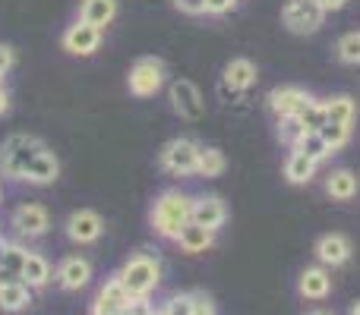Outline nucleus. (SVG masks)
<instances>
[{"instance_id": "obj_1", "label": "nucleus", "mask_w": 360, "mask_h": 315, "mask_svg": "<svg viewBox=\"0 0 360 315\" xmlns=\"http://www.w3.org/2000/svg\"><path fill=\"white\" fill-rule=\"evenodd\" d=\"M190 211H193V196H186L180 189H165L152 202V211H149L152 230L158 236H165V240H177L180 230L190 224Z\"/></svg>"}, {"instance_id": "obj_2", "label": "nucleus", "mask_w": 360, "mask_h": 315, "mask_svg": "<svg viewBox=\"0 0 360 315\" xmlns=\"http://www.w3.org/2000/svg\"><path fill=\"white\" fill-rule=\"evenodd\" d=\"M117 278H120V284L127 287V293H130L133 300H146L158 287V281H162V265H158V259H152V255L136 253L124 262V268L117 272Z\"/></svg>"}, {"instance_id": "obj_3", "label": "nucleus", "mask_w": 360, "mask_h": 315, "mask_svg": "<svg viewBox=\"0 0 360 315\" xmlns=\"http://www.w3.org/2000/svg\"><path fill=\"white\" fill-rule=\"evenodd\" d=\"M44 149V142L38 136H29V133H13V136L4 139L0 145V173L10 180H22L25 167L32 164V158Z\"/></svg>"}, {"instance_id": "obj_4", "label": "nucleus", "mask_w": 360, "mask_h": 315, "mask_svg": "<svg viewBox=\"0 0 360 315\" xmlns=\"http://www.w3.org/2000/svg\"><path fill=\"white\" fill-rule=\"evenodd\" d=\"M199 152L202 145L190 136H177L171 142H165V149L158 152V164L162 170H168L171 177H196L199 167Z\"/></svg>"}, {"instance_id": "obj_5", "label": "nucleus", "mask_w": 360, "mask_h": 315, "mask_svg": "<svg viewBox=\"0 0 360 315\" xmlns=\"http://www.w3.org/2000/svg\"><path fill=\"white\" fill-rule=\"evenodd\" d=\"M165 76H168L165 60H158V57H139L130 67L127 88H130V95H136V98H155L165 88Z\"/></svg>"}, {"instance_id": "obj_6", "label": "nucleus", "mask_w": 360, "mask_h": 315, "mask_svg": "<svg viewBox=\"0 0 360 315\" xmlns=\"http://www.w3.org/2000/svg\"><path fill=\"white\" fill-rule=\"evenodd\" d=\"M281 22L294 35H313L323 29L326 10L319 6V0H285L281 6Z\"/></svg>"}, {"instance_id": "obj_7", "label": "nucleus", "mask_w": 360, "mask_h": 315, "mask_svg": "<svg viewBox=\"0 0 360 315\" xmlns=\"http://www.w3.org/2000/svg\"><path fill=\"white\" fill-rule=\"evenodd\" d=\"M101 41H105V29H95V25L86 22V19H73L60 35L63 51L73 57H92L95 51L101 48Z\"/></svg>"}, {"instance_id": "obj_8", "label": "nucleus", "mask_w": 360, "mask_h": 315, "mask_svg": "<svg viewBox=\"0 0 360 315\" xmlns=\"http://www.w3.org/2000/svg\"><path fill=\"white\" fill-rule=\"evenodd\" d=\"M168 105L180 120H199L205 114L202 92L193 86L190 79H174L168 86Z\"/></svg>"}, {"instance_id": "obj_9", "label": "nucleus", "mask_w": 360, "mask_h": 315, "mask_svg": "<svg viewBox=\"0 0 360 315\" xmlns=\"http://www.w3.org/2000/svg\"><path fill=\"white\" fill-rule=\"evenodd\" d=\"M310 101V92L304 86H275L272 92L266 95V107L275 120H285V117H294L300 107Z\"/></svg>"}, {"instance_id": "obj_10", "label": "nucleus", "mask_w": 360, "mask_h": 315, "mask_svg": "<svg viewBox=\"0 0 360 315\" xmlns=\"http://www.w3.org/2000/svg\"><path fill=\"white\" fill-rule=\"evenodd\" d=\"M101 234H105V217L95 208H76L67 217V236L73 243H79V246L101 240Z\"/></svg>"}, {"instance_id": "obj_11", "label": "nucleus", "mask_w": 360, "mask_h": 315, "mask_svg": "<svg viewBox=\"0 0 360 315\" xmlns=\"http://www.w3.org/2000/svg\"><path fill=\"white\" fill-rule=\"evenodd\" d=\"M13 227H16L19 236H29V240H35V236H44L51 227V215L44 205L38 202H25L19 205L16 211H13Z\"/></svg>"}, {"instance_id": "obj_12", "label": "nucleus", "mask_w": 360, "mask_h": 315, "mask_svg": "<svg viewBox=\"0 0 360 315\" xmlns=\"http://www.w3.org/2000/svg\"><path fill=\"white\" fill-rule=\"evenodd\" d=\"M190 221L218 234V230L224 227V221H228V205H224L221 196H196V199H193Z\"/></svg>"}, {"instance_id": "obj_13", "label": "nucleus", "mask_w": 360, "mask_h": 315, "mask_svg": "<svg viewBox=\"0 0 360 315\" xmlns=\"http://www.w3.org/2000/svg\"><path fill=\"white\" fill-rule=\"evenodd\" d=\"M259 82V69H256L253 60H247V57H234V60L224 63L221 69V88L224 92H250V88Z\"/></svg>"}, {"instance_id": "obj_14", "label": "nucleus", "mask_w": 360, "mask_h": 315, "mask_svg": "<svg viewBox=\"0 0 360 315\" xmlns=\"http://www.w3.org/2000/svg\"><path fill=\"white\" fill-rule=\"evenodd\" d=\"M130 303H133V297L127 293V287L120 284L117 274H114V278L98 290V297H95L92 315H120Z\"/></svg>"}, {"instance_id": "obj_15", "label": "nucleus", "mask_w": 360, "mask_h": 315, "mask_svg": "<svg viewBox=\"0 0 360 315\" xmlns=\"http://www.w3.org/2000/svg\"><path fill=\"white\" fill-rule=\"evenodd\" d=\"M316 259H319V265H326V268H338V265H348V259H351V240L345 234H326V236H319L316 240Z\"/></svg>"}, {"instance_id": "obj_16", "label": "nucleus", "mask_w": 360, "mask_h": 315, "mask_svg": "<svg viewBox=\"0 0 360 315\" xmlns=\"http://www.w3.org/2000/svg\"><path fill=\"white\" fill-rule=\"evenodd\" d=\"M57 177H60V161H57L54 152H51L48 145H44V149L38 152L35 158H32V164L25 167L22 183H32V186H51Z\"/></svg>"}, {"instance_id": "obj_17", "label": "nucleus", "mask_w": 360, "mask_h": 315, "mask_svg": "<svg viewBox=\"0 0 360 315\" xmlns=\"http://www.w3.org/2000/svg\"><path fill=\"white\" fill-rule=\"evenodd\" d=\"M326 196L332 199V202H351V199H357L360 192V177L351 167H335V170L326 173Z\"/></svg>"}, {"instance_id": "obj_18", "label": "nucleus", "mask_w": 360, "mask_h": 315, "mask_svg": "<svg viewBox=\"0 0 360 315\" xmlns=\"http://www.w3.org/2000/svg\"><path fill=\"white\" fill-rule=\"evenodd\" d=\"M57 281H60L63 290H82L92 281V262L82 259V255H70L57 268Z\"/></svg>"}, {"instance_id": "obj_19", "label": "nucleus", "mask_w": 360, "mask_h": 315, "mask_svg": "<svg viewBox=\"0 0 360 315\" xmlns=\"http://www.w3.org/2000/svg\"><path fill=\"white\" fill-rule=\"evenodd\" d=\"M297 290L304 300H326L332 293V274L326 272V265H313L300 272Z\"/></svg>"}, {"instance_id": "obj_20", "label": "nucleus", "mask_w": 360, "mask_h": 315, "mask_svg": "<svg viewBox=\"0 0 360 315\" xmlns=\"http://www.w3.org/2000/svg\"><path fill=\"white\" fill-rule=\"evenodd\" d=\"M319 173V161H313L310 155H304L300 149H291L285 158V180L291 186H307L313 183V177Z\"/></svg>"}, {"instance_id": "obj_21", "label": "nucleus", "mask_w": 360, "mask_h": 315, "mask_svg": "<svg viewBox=\"0 0 360 315\" xmlns=\"http://www.w3.org/2000/svg\"><path fill=\"white\" fill-rule=\"evenodd\" d=\"M79 19L95 29H108L117 19V0H79Z\"/></svg>"}, {"instance_id": "obj_22", "label": "nucleus", "mask_w": 360, "mask_h": 315, "mask_svg": "<svg viewBox=\"0 0 360 315\" xmlns=\"http://www.w3.org/2000/svg\"><path fill=\"white\" fill-rule=\"evenodd\" d=\"M25 306H32V287L22 281H0V309L22 312Z\"/></svg>"}, {"instance_id": "obj_23", "label": "nucleus", "mask_w": 360, "mask_h": 315, "mask_svg": "<svg viewBox=\"0 0 360 315\" xmlns=\"http://www.w3.org/2000/svg\"><path fill=\"white\" fill-rule=\"evenodd\" d=\"M177 246L184 249V253H190V255H196V253H205V249H212V243H215V230H209V227H199V224H186L184 230H180V236H177Z\"/></svg>"}, {"instance_id": "obj_24", "label": "nucleus", "mask_w": 360, "mask_h": 315, "mask_svg": "<svg viewBox=\"0 0 360 315\" xmlns=\"http://www.w3.org/2000/svg\"><path fill=\"white\" fill-rule=\"evenodd\" d=\"M19 281H22V284H29L32 290H41V287H48V281H51V262L44 259L41 253H29V255H25V265H22V274H19Z\"/></svg>"}, {"instance_id": "obj_25", "label": "nucleus", "mask_w": 360, "mask_h": 315, "mask_svg": "<svg viewBox=\"0 0 360 315\" xmlns=\"http://www.w3.org/2000/svg\"><path fill=\"white\" fill-rule=\"evenodd\" d=\"M294 117L300 120V126H304L307 133H319L326 123H329V114H326V98H316V95H310V101H307V105L300 107Z\"/></svg>"}, {"instance_id": "obj_26", "label": "nucleus", "mask_w": 360, "mask_h": 315, "mask_svg": "<svg viewBox=\"0 0 360 315\" xmlns=\"http://www.w3.org/2000/svg\"><path fill=\"white\" fill-rule=\"evenodd\" d=\"M326 114H329L332 123L354 126V120H357V98H351V95H332V98H326Z\"/></svg>"}, {"instance_id": "obj_27", "label": "nucleus", "mask_w": 360, "mask_h": 315, "mask_svg": "<svg viewBox=\"0 0 360 315\" xmlns=\"http://www.w3.org/2000/svg\"><path fill=\"white\" fill-rule=\"evenodd\" d=\"M228 170V158H224L221 149L215 145H202L199 152V167H196V177H205V180H215Z\"/></svg>"}, {"instance_id": "obj_28", "label": "nucleus", "mask_w": 360, "mask_h": 315, "mask_svg": "<svg viewBox=\"0 0 360 315\" xmlns=\"http://www.w3.org/2000/svg\"><path fill=\"white\" fill-rule=\"evenodd\" d=\"M335 57L345 67H360V29L357 32H345L335 41Z\"/></svg>"}, {"instance_id": "obj_29", "label": "nucleus", "mask_w": 360, "mask_h": 315, "mask_svg": "<svg viewBox=\"0 0 360 315\" xmlns=\"http://www.w3.org/2000/svg\"><path fill=\"white\" fill-rule=\"evenodd\" d=\"M25 255H29V249H22L19 243H6L4 246V268H0V274H6V281L19 278V274H22V265H25Z\"/></svg>"}, {"instance_id": "obj_30", "label": "nucleus", "mask_w": 360, "mask_h": 315, "mask_svg": "<svg viewBox=\"0 0 360 315\" xmlns=\"http://www.w3.org/2000/svg\"><path fill=\"white\" fill-rule=\"evenodd\" d=\"M304 126H300L297 117H285V120H275V136L285 149H297V142L304 139Z\"/></svg>"}, {"instance_id": "obj_31", "label": "nucleus", "mask_w": 360, "mask_h": 315, "mask_svg": "<svg viewBox=\"0 0 360 315\" xmlns=\"http://www.w3.org/2000/svg\"><path fill=\"white\" fill-rule=\"evenodd\" d=\"M319 133H323L326 145H329V149H332V155H338V152H342L345 145L351 142V136H354V126L332 123V120H329V123H326V126H323V130H319Z\"/></svg>"}, {"instance_id": "obj_32", "label": "nucleus", "mask_w": 360, "mask_h": 315, "mask_svg": "<svg viewBox=\"0 0 360 315\" xmlns=\"http://www.w3.org/2000/svg\"><path fill=\"white\" fill-rule=\"evenodd\" d=\"M297 149L304 152V155H310L313 161H329L332 158V149L326 145V139H323V133H304V139L297 142Z\"/></svg>"}, {"instance_id": "obj_33", "label": "nucleus", "mask_w": 360, "mask_h": 315, "mask_svg": "<svg viewBox=\"0 0 360 315\" xmlns=\"http://www.w3.org/2000/svg\"><path fill=\"white\" fill-rule=\"evenodd\" d=\"M162 315H193V293H177L165 303Z\"/></svg>"}, {"instance_id": "obj_34", "label": "nucleus", "mask_w": 360, "mask_h": 315, "mask_svg": "<svg viewBox=\"0 0 360 315\" xmlns=\"http://www.w3.org/2000/svg\"><path fill=\"white\" fill-rule=\"evenodd\" d=\"M174 6L186 16H205V0H174Z\"/></svg>"}, {"instance_id": "obj_35", "label": "nucleus", "mask_w": 360, "mask_h": 315, "mask_svg": "<svg viewBox=\"0 0 360 315\" xmlns=\"http://www.w3.org/2000/svg\"><path fill=\"white\" fill-rule=\"evenodd\" d=\"M237 6V0H205V13L209 16H224V13H231Z\"/></svg>"}, {"instance_id": "obj_36", "label": "nucleus", "mask_w": 360, "mask_h": 315, "mask_svg": "<svg viewBox=\"0 0 360 315\" xmlns=\"http://www.w3.org/2000/svg\"><path fill=\"white\" fill-rule=\"evenodd\" d=\"M193 315H215V306H212V300L202 297V293H193Z\"/></svg>"}, {"instance_id": "obj_37", "label": "nucleus", "mask_w": 360, "mask_h": 315, "mask_svg": "<svg viewBox=\"0 0 360 315\" xmlns=\"http://www.w3.org/2000/svg\"><path fill=\"white\" fill-rule=\"evenodd\" d=\"M13 63H16V54H13V48H10V44H0V76L10 73Z\"/></svg>"}, {"instance_id": "obj_38", "label": "nucleus", "mask_w": 360, "mask_h": 315, "mask_svg": "<svg viewBox=\"0 0 360 315\" xmlns=\"http://www.w3.org/2000/svg\"><path fill=\"white\" fill-rule=\"evenodd\" d=\"M130 312L133 315H162V312H155V306H149V300H133Z\"/></svg>"}, {"instance_id": "obj_39", "label": "nucleus", "mask_w": 360, "mask_h": 315, "mask_svg": "<svg viewBox=\"0 0 360 315\" xmlns=\"http://www.w3.org/2000/svg\"><path fill=\"white\" fill-rule=\"evenodd\" d=\"M348 4H351V0H319V6L326 10V16H329V13H342Z\"/></svg>"}, {"instance_id": "obj_40", "label": "nucleus", "mask_w": 360, "mask_h": 315, "mask_svg": "<svg viewBox=\"0 0 360 315\" xmlns=\"http://www.w3.org/2000/svg\"><path fill=\"white\" fill-rule=\"evenodd\" d=\"M6 111H10V92H6V88L0 86V117H4Z\"/></svg>"}, {"instance_id": "obj_41", "label": "nucleus", "mask_w": 360, "mask_h": 315, "mask_svg": "<svg viewBox=\"0 0 360 315\" xmlns=\"http://www.w3.org/2000/svg\"><path fill=\"white\" fill-rule=\"evenodd\" d=\"M4 246H6V243L0 240V268H4Z\"/></svg>"}, {"instance_id": "obj_42", "label": "nucleus", "mask_w": 360, "mask_h": 315, "mask_svg": "<svg viewBox=\"0 0 360 315\" xmlns=\"http://www.w3.org/2000/svg\"><path fill=\"white\" fill-rule=\"evenodd\" d=\"M351 315H360V303H354V306H351Z\"/></svg>"}, {"instance_id": "obj_43", "label": "nucleus", "mask_w": 360, "mask_h": 315, "mask_svg": "<svg viewBox=\"0 0 360 315\" xmlns=\"http://www.w3.org/2000/svg\"><path fill=\"white\" fill-rule=\"evenodd\" d=\"M310 315H329V312H310Z\"/></svg>"}, {"instance_id": "obj_44", "label": "nucleus", "mask_w": 360, "mask_h": 315, "mask_svg": "<svg viewBox=\"0 0 360 315\" xmlns=\"http://www.w3.org/2000/svg\"><path fill=\"white\" fill-rule=\"evenodd\" d=\"M0 196H4V186H0Z\"/></svg>"}]
</instances>
